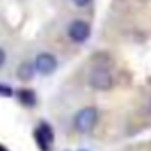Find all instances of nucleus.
Masks as SVG:
<instances>
[{
  "label": "nucleus",
  "instance_id": "obj_1",
  "mask_svg": "<svg viewBox=\"0 0 151 151\" xmlns=\"http://www.w3.org/2000/svg\"><path fill=\"white\" fill-rule=\"evenodd\" d=\"M98 123V109L94 107H84L75 114L73 119V126L78 133H87L91 132Z\"/></svg>",
  "mask_w": 151,
  "mask_h": 151
},
{
  "label": "nucleus",
  "instance_id": "obj_2",
  "mask_svg": "<svg viewBox=\"0 0 151 151\" xmlns=\"http://www.w3.org/2000/svg\"><path fill=\"white\" fill-rule=\"evenodd\" d=\"M89 86L96 91H109L114 86V77L107 68H94L89 73Z\"/></svg>",
  "mask_w": 151,
  "mask_h": 151
},
{
  "label": "nucleus",
  "instance_id": "obj_3",
  "mask_svg": "<svg viewBox=\"0 0 151 151\" xmlns=\"http://www.w3.org/2000/svg\"><path fill=\"white\" fill-rule=\"evenodd\" d=\"M68 36L75 43H86L89 39V36H91V27L84 20H75L68 27Z\"/></svg>",
  "mask_w": 151,
  "mask_h": 151
},
{
  "label": "nucleus",
  "instance_id": "obj_4",
  "mask_svg": "<svg viewBox=\"0 0 151 151\" xmlns=\"http://www.w3.org/2000/svg\"><path fill=\"white\" fill-rule=\"evenodd\" d=\"M34 66H36L37 73H41V75H52L57 69V59H55V55H52L48 52H43V53H37V57L34 60Z\"/></svg>",
  "mask_w": 151,
  "mask_h": 151
},
{
  "label": "nucleus",
  "instance_id": "obj_5",
  "mask_svg": "<svg viewBox=\"0 0 151 151\" xmlns=\"http://www.w3.org/2000/svg\"><path fill=\"white\" fill-rule=\"evenodd\" d=\"M36 140L39 144V147L43 151H48L53 144V130L50 124L46 123H41L37 128H36Z\"/></svg>",
  "mask_w": 151,
  "mask_h": 151
},
{
  "label": "nucleus",
  "instance_id": "obj_6",
  "mask_svg": "<svg viewBox=\"0 0 151 151\" xmlns=\"http://www.w3.org/2000/svg\"><path fill=\"white\" fill-rule=\"evenodd\" d=\"M36 73V66L30 64V62H23L20 68H18V78L23 80V82H29Z\"/></svg>",
  "mask_w": 151,
  "mask_h": 151
},
{
  "label": "nucleus",
  "instance_id": "obj_7",
  "mask_svg": "<svg viewBox=\"0 0 151 151\" xmlns=\"http://www.w3.org/2000/svg\"><path fill=\"white\" fill-rule=\"evenodd\" d=\"M18 96H20V101H22L23 105H27V107H34V105H36V94H34V91H30V89H22V91L18 93Z\"/></svg>",
  "mask_w": 151,
  "mask_h": 151
},
{
  "label": "nucleus",
  "instance_id": "obj_8",
  "mask_svg": "<svg viewBox=\"0 0 151 151\" xmlns=\"http://www.w3.org/2000/svg\"><path fill=\"white\" fill-rule=\"evenodd\" d=\"M0 96H6V98L13 96V89L9 86H6V84H0Z\"/></svg>",
  "mask_w": 151,
  "mask_h": 151
},
{
  "label": "nucleus",
  "instance_id": "obj_9",
  "mask_svg": "<svg viewBox=\"0 0 151 151\" xmlns=\"http://www.w3.org/2000/svg\"><path fill=\"white\" fill-rule=\"evenodd\" d=\"M89 2H91V0H73V4L78 6V7H84V6H87Z\"/></svg>",
  "mask_w": 151,
  "mask_h": 151
},
{
  "label": "nucleus",
  "instance_id": "obj_10",
  "mask_svg": "<svg viewBox=\"0 0 151 151\" xmlns=\"http://www.w3.org/2000/svg\"><path fill=\"white\" fill-rule=\"evenodd\" d=\"M4 62H6V52H4L2 48H0V68L4 66Z\"/></svg>",
  "mask_w": 151,
  "mask_h": 151
},
{
  "label": "nucleus",
  "instance_id": "obj_11",
  "mask_svg": "<svg viewBox=\"0 0 151 151\" xmlns=\"http://www.w3.org/2000/svg\"><path fill=\"white\" fill-rule=\"evenodd\" d=\"M82 151H86V149H82Z\"/></svg>",
  "mask_w": 151,
  "mask_h": 151
}]
</instances>
